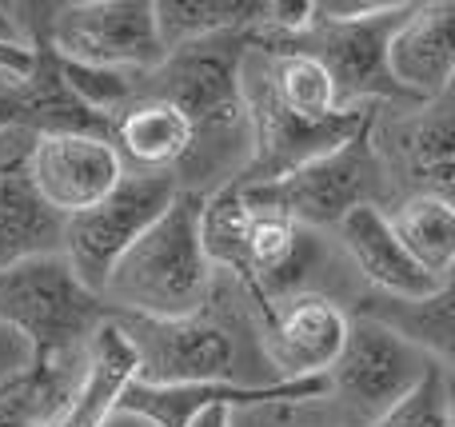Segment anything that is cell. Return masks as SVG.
I'll use <instances>...</instances> for the list:
<instances>
[{
	"instance_id": "cell-16",
	"label": "cell",
	"mask_w": 455,
	"mask_h": 427,
	"mask_svg": "<svg viewBox=\"0 0 455 427\" xmlns=\"http://www.w3.org/2000/svg\"><path fill=\"white\" fill-rule=\"evenodd\" d=\"M336 236H339V244H344V252L352 256V264L360 268V276L376 288V296L419 300V296H432L451 284V280H435L432 272H424L403 252V244L392 236L387 216L379 204L352 208V212L336 224Z\"/></svg>"
},
{
	"instance_id": "cell-27",
	"label": "cell",
	"mask_w": 455,
	"mask_h": 427,
	"mask_svg": "<svg viewBox=\"0 0 455 427\" xmlns=\"http://www.w3.org/2000/svg\"><path fill=\"white\" fill-rule=\"evenodd\" d=\"M188 427H232V412H228V407H208V412H200Z\"/></svg>"
},
{
	"instance_id": "cell-13",
	"label": "cell",
	"mask_w": 455,
	"mask_h": 427,
	"mask_svg": "<svg viewBox=\"0 0 455 427\" xmlns=\"http://www.w3.org/2000/svg\"><path fill=\"white\" fill-rule=\"evenodd\" d=\"M392 84L408 104H432L451 96L455 76V4H411L408 16L392 28L384 48Z\"/></svg>"
},
{
	"instance_id": "cell-21",
	"label": "cell",
	"mask_w": 455,
	"mask_h": 427,
	"mask_svg": "<svg viewBox=\"0 0 455 427\" xmlns=\"http://www.w3.org/2000/svg\"><path fill=\"white\" fill-rule=\"evenodd\" d=\"M387 216L392 236L403 244V252L432 272L435 280H451L455 268V208L443 196H403Z\"/></svg>"
},
{
	"instance_id": "cell-11",
	"label": "cell",
	"mask_w": 455,
	"mask_h": 427,
	"mask_svg": "<svg viewBox=\"0 0 455 427\" xmlns=\"http://www.w3.org/2000/svg\"><path fill=\"white\" fill-rule=\"evenodd\" d=\"M328 396V376L320 380H272V384H176V388H156V384L132 380L120 396L116 412H128L152 427H188L208 407H259V404H307V399Z\"/></svg>"
},
{
	"instance_id": "cell-25",
	"label": "cell",
	"mask_w": 455,
	"mask_h": 427,
	"mask_svg": "<svg viewBox=\"0 0 455 427\" xmlns=\"http://www.w3.org/2000/svg\"><path fill=\"white\" fill-rule=\"evenodd\" d=\"M24 368H28V348H24V344L16 340L8 328H0V388H4V384H12Z\"/></svg>"
},
{
	"instance_id": "cell-24",
	"label": "cell",
	"mask_w": 455,
	"mask_h": 427,
	"mask_svg": "<svg viewBox=\"0 0 455 427\" xmlns=\"http://www.w3.org/2000/svg\"><path fill=\"white\" fill-rule=\"evenodd\" d=\"M0 128H32V132H40V108L24 80L0 76Z\"/></svg>"
},
{
	"instance_id": "cell-7",
	"label": "cell",
	"mask_w": 455,
	"mask_h": 427,
	"mask_svg": "<svg viewBox=\"0 0 455 427\" xmlns=\"http://www.w3.org/2000/svg\"><path fill=\"white\" fill-rule=\"evenodd\" d=\"M48 44L56 56L92 68L152 72L164 60L156 36L152 0H80L56 4L48 24Z\"/></svg>"
},
{
	"instance_id": "cell-3",
	"label": "cell",
	"mask_w": 455,
	"mask_h": 427,
	"mask_svg": "<svg viewBox=\"0 0 455 427\" xmlns=\"http://www.w3.org/2000/svg\"><path fill=\"white\" fill-rule=\"evenodd\" d=\"M108 316L104 300L80 284L60 252L0 268V328L28 348V364L84 356Z\"/></svg>"
},
{
	"instance_id": "cell-19",
	"label": "cell",
	"mask_w": 455,
	"mask_h": 427,
	"mask_svg": "<svg viewBox=\"0 0 455 427\" xmlns=\"http://www.w3.org/2000/svg\"><path fill=\"white\" fill-rule=\"evenodd\" d=\"M355 316L387 328L395 340L411 344V348L424 352L427 360L451 368V356H455V292H451V284L432 296H419V300H395V296L371 292L360 300Z\"/></svg>"
},
{
	"instance_id": "cell-2",
	"label": "cell",
	"mask_w": 455,
	"mask_h": 427,
	"mask_svg": "<svg viewBox=\"0 0 455 427\" xmlns=\"http://www.w3.org/2000/svg\"><path fill=\"white\" fill-rule=\"evenodd\" d=\"M204 192H176L156 224L116 260L100 300L112 316L184 320L204 312L212 292V264L200 244Z\"/></svg>"
},
{
	"instance_id": "cell-14",
	"label": "cell",
	"mask_w": 455,
	"mask_h": 427,
	"mask_svg": "<svg viewBox=\"0 0 455 427\" xmlns=\"http://www.w3.org/2000/svg\"><path fill=\"white\" fill-rule=\"evenodd\" d=\"M32 128H0V268L60 252L64 220L44 208L28 176Z\"/></svg>"
},
{
	"instance_id": "cell-8",
	"label": "cell",
	"mask_w": 455,
	"mask_h": 427,
	"mask_svg": "<svg viewBox=\"0 0 455 427\" xmlns=\"http://www.w3.org/2000/svg\"><path fill=\"white\" fill-rule=\"evenodd\" d=\"M432 364L435 360L395 340L387 328L355 316L347 320L344 348L328 372V391H336L352 407V415H360V423L371 427L424 380Z\"/></svg>"
},
{
	"instance_id": "cell-5",
	"label": "cell",
	"mask_w": 455,
	"mask_h": 427,
	"mask_svg": "<svg viewBox=\"0 0 455 427\" xmlns=\"http://www.w3.org/2000/svg\"><path fill=\"white\" fill-rule=\"evenodd\" d=\"M379 124V120H376ZM376 124L360 128L336 152L296 168L267 184H235L240 196L259 212H275L296 228H336L352 208L379 204L384 160L376 152Z\"/></svg>"
},
{
	"instance_id": "cell-4",
	"label": "cell",
	"mask_w": 455,
	"mask_h": 427,
	"mask_svg": "<svg viewBox=\"0 0 455 427\" xmlns=\"http://www.w3.org/2000/svg\"><path fill=\"white\" fill-rule=\"evenodd\" d=\"M240 92L243 112H248V160L228 184H267L280 176L296 172V168L312 164V160L336 152L344 140H352L360 128L376 124L379 104H363V108H344L328 120H304L288 112L272 96L264 72V56L251 52L243 56L240 68Z\"/></svg>"
},
{
	"instance_id": "cell-26",
	"label": "cell",
	"mask_w": 455,
	"mask_h": 427,
	"mask_svg": "<svg viewBox=\"0 0 455 427\" xmlns=\"http://www.w3.org/2000/svg\"><path fill=\"white\" fill-rule=\"evenodd\" d=\"M32 72V52L28 48H16V44H0V76H12L24 80Z\"/></svg>"
},
{
	"instance_id": "cell-22",
	"label": "cell",
	"mask_w": 455,
	"mask_h": 427,
	"mask_svg": "<svg viewBox=\"0 0 455 427\" xmlns=\"http://www.w3.org/2000/svg\"><path fill=\"white\" fill-rule=\"evenodd\" d=\"M256 52V48H251ZM264 56V72L272 96L283 104L288 112L304 120H328L336 116V96H331V80L312 56L304 52H259Z\"/></svg>"
},
{
	"instance_id": "cell-10",
	"label": "cell",
	"mask_w": 455,
	"mask_h": 427,
	"mask_svg": "<svg viewBox=\"0 0 455 427\" xmlns=\"http://www.w3.org/2000/svg\"><path fill=\"white\" fill-rule=\"evenodd\" d=\"M28 176L44 208L68 220V216L100 204L124 180V164H120L112 140L104 136L36 132L28 152Z\"/></svg>"
},
{
	"instance_id": "cell-15",
	"label": "cell",
	"mask_w": 455,
	"mask_h": 427,
	"mask_svg": "<svg viewBox=\"0 0 455 427\" xmlns=\"http://www.w3.org/2000/svg\"><path fill=\"white\" fill-rule=\"evenodd\" d=\"M379 160L387 168H400V176L411 184V196H443L451 200L455 188V116L451 96L432 104H419L408 120L387 128V144H376Z\"/></svg>"
},
{
	"instance_id": "cell-28",
	"label": "cell",
	"mask_w": 455,
	"mask_h": 427,
	"mask_svg": "<svg viewBox=\"0 0 455 427\" xmlns=\"http://www.w3.org/2000/svg\"><path fill=\"white\" fill-rule=\"evenodd\" d=\"M100 427H152V423L136 420V415H128V412H112V415H108V420H104Z\"/></svg>"
},
{
	"instance_id": "cell-18",
	"label": "cell",
	"mask_w": 455,
	"mask_h": 427,
	"mask_svg": "<svg viewBox=\"0 0 455 427\" xmlns=\"http://www.w3.org/2000/svg\"><path fill=\"white\" fill-rule=\"evenodd\" d=\"M132 380H136V352L128 344L124 328L108 316L92 332V340H88V364L76 384V396H72L68 412L52 427H100L116 412L120 396H124V388Z\"/></svg>"
},
{
	"instance_id": "cell-17",
	"label": "cell",
	"mask_w": 455,
	"mask_h": 427,
	"mask_svg": "<svg viewBox=\"0 0 455 427\" xmlns=\"http://www.w3.org/2000/svg\"><path fill=\"white\" fill-rule=\"evenodd\" d=\"M120 164H136V172H172L192 152V124L156 96H136L128 108L112 116L108 132Z\"/></svg>"
},
{
	"instance_id": "cell-9",
	"label": "cell",
	"mask_w": 455,
	"mask_h": 427,
	"mask_svg": "<svg viewBox=\"0 0 455 427\" xmlns=\"http://www.w3.org/2000/svg\"><path fill=\"white\" fill-rule=\"evenodd\" d=\"M124 328L136 352V380L176 388V384H216L232 380L235 340L220 320L208 312L184 320H140V316H112Z\"/></svg>"
},
{
	"instance_id": "cell-23",
	"label": "cell",
	"mask_w": 455,
	"mask_h": 427,
	"mask_svg": "<svg viewBox=\"0 0 455 427\" xmlns=\"http://www.w3.org/2000/svg\"><path fill=\"white\" fill-rule=\"evenodd\" d=\"M371 427H455L451 423V384L448 368L432 364L424 372V380Z\"/></svg>"
},
{
	"instance_id": "cell-1",
	"label": "cell",
	"mask_w": 455,
	"mask_h": 427,
	"mask_svg": "<svg viewBox=\"0 0 455 427\" xmlns=\"http://www.w3.org/2000/svg\"><path fill=\"white\" fill-rule=\"evenodd\" d=\"M248 48L251 32H216L164 52V60L140 76L136 96L168 100L192 124V152L176 168V180L184 176L192 184V176H204L208 168L232 156V148H243L248 160V112L240 92Z\"/></svg>"
},
{
	"instance_id": "cell-20",
	"label": "cell",
	"mask_w": 455,
	"mask_h": 427,
	"mask_svg": "<svg viewBox=\"0 0 455 427\" xmlns=\"http://www.w3.org/2000/svg\"><path fill=\"white\" fill-rule=\"evenodd\" d=\"M272 0H156V36L160 48L172 52L192 40L216 36V32H256L267 24Z\"/></svg>"
},
{
	"instance_id": "cell-12",
	"label": "cell",
	"mask_w": 455,
	"mask_h": 427,
	"mask_svg": "<svg viewBox=\"0 0 455 427\" xmlns=\"http://www.w3.org/2000/svg\"><path fill=\"white\" fill-rule=\"evenodd\" d=\"M347 336V316L328 296L296 292L259 324V348L275 380H320L331 372Z\"/></svg>"
},
{
	"instance_id": "cell-6",
	"label": "cell",
	"mask_w": 455,
	"mask_h": 427,
	"mask_svg": "<svg viewBox=\"0 0 455 427\" xmlns=\"http://www.w3.org/2000/svg\"><path fill=\"white\" fill-rule=\"evenodd\" d=\"M176 192H180V180L172 172H124V180L100 204L64 220L60 256L88 292H104L116 260L164 216Z\"/></svg>"
}]
</instances>
